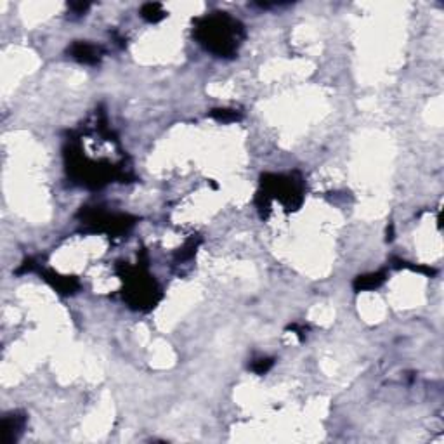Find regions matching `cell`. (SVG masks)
Here are the masks:
<instances>
[{"label":"cell","instance_id":"cell-2","mask_svg":"<svg viewBox=\"0 0 444 444\" xmlns=\"http://www.w3.org/2000/svg\"><path fill=\"white\" fill-rule=\"evenodd\" d=\"M71 56L82 63H97L99 61V49L90 43H75L71 47Z\"/></svg>","mask_w":444,"mask_h":444},{"label":"cell","instance_id":"cell-3","mask_svg":"<svg viewBox=\"0 0 444 444\" xmlns=\"http://www.w3.org/2000/svg\"><path fill=\"white\" fill-rule=\"evenodd\" d=\"M383 281V274H380V272H376V274H370V276H363V278H358V281H356L354 287L358 288V290H364V288H375L378 287L380 283Z\"/></svg>","mask_w":444,"mask_h":444},{"label":"cell","instance_id":"cell-4","mask_svg":"<svg viewBox=\"0 0 444 444\" xmlns=\"http://www.w3.org/2000/svg\"><path fill=\"white\" fill-rule=\"evenodd\" d=\"M142 18L148 21H158L163 18V11H161L160 4H148L142 7Z\"/></svg>","mask_w":444,"mask_h":444},{"label":"cell","instance_id":"cell-1","mask_svg":"<svg viewBox=\"0 0 444 444\" xmlns=\"http://www.w3.org/2000/svg\"><path fill=\"white\" fill-rule=\"evenodd\" d=\"M196 35L208 50L219 56H231L240 43L241 25L226 14L210 16L198 26Z\"/></svg>","mask_w":444,"mask_h":444},{"label":"cell","instance_id":"cell-6","mask_svg":"<svg viewBox=\"0 0 444 444\" xmlns=\"http://www.w3.org/2000/svg\"><path fill=\"white\" fill-rule=\"evenodd\" d=\"M271 364H272L271 359H259L257 364H253V370H255L257 373H264V371H267L269 368H271Z\"/></svg>","mask_w":444,"mask_h":444},{"label":"cell","instance_id":"cell-5","mask_svg":"<svg viewBox=\"0 0 444 444\" xmlns=\"http://www.w3.org/2000/svg\"><path fill=\"white\" fill-rule=\"evenodd\" d=\"M212 117L219 118V120L228 122V120H236L238 115L235 113V111H229V109H213Z\"/></svg>","mask_w":444,"mask_h":444}]
</instances>
